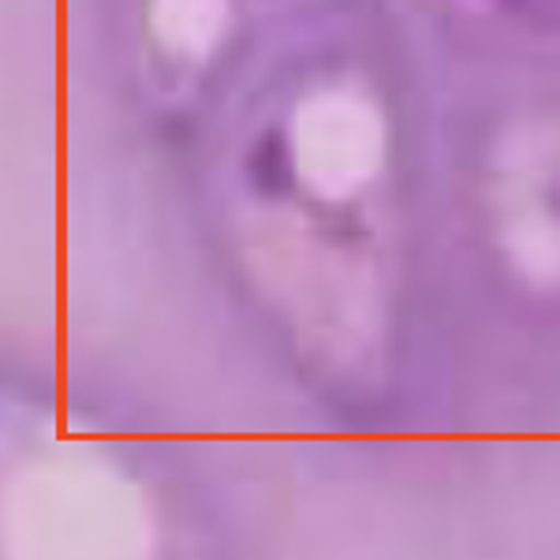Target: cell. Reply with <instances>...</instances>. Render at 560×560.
Returning a JSON list of instances; mask_svg holds the SVG:
<instances>
[{"label":"cell","mask_w":560,"mask_h":560,"mask_svg":"<svg viewBox=\"0 0 560 560\" xmlns=\"http://www.w3.org/2000/svg\"><path fill=\"white\" fill-rule=\"evenodd\" d=\"M448 255L560 288V75H441Z\"/></svg>","instance_id":"6da1fadb"},{"label":"cell","mask_w":560,"mask_h":560,"mask_svg":"<svg viewBox=\"0 0 560 560\" xmlns=\"http://www.w3.org/2000/svg\"><path fill=\"white\" fill-rule=\"evenodd\" d=\"M340 0H94L102 65L161 165L273 45Z\"/></svg>","instance_id":"7a4b0ae2"},{"label":"cell","mask_w":560,"mask_h":560,"mask_svg":"<svg viewBox=\"0 0 560 560\" xmlns=\"http://www.w3.org/2000/svg\"><path fill=\"white\" fill-rule=\"evenodd\" d=\"M441 75H560V0H393Z\"/></svg>","instance_id":"3957f363"}]
</instances>
